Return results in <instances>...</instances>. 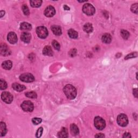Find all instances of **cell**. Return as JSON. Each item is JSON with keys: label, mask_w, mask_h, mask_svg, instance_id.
I'll list each match as a JSON object with an SVG mask.
<instances>
[{"label": "cell", "mask_w": 138, "mask_h": 138, "mask_svg": "<svg viewBox=\"0 0 138 138\" xmlns=\"http://www.w3.org/2000/svg\"><path fill=\"white\" fill-rule=\"evenodd\" d=\"M52 44L53 47L55 48L56 50H60V48H61V46L60 45V44L58 43V42L56 41H53L52 42Z\"/></svg>", "instance_id": "obj_28"}, {"label": "cell", "mask_w": 138, "mask_h": 138, "mask_svg": "<svg viewBox=\"0 0 138 138\" xmlns=\"http://www.w3.org/2000/svg\"><path fill=\"white\" fill-rule=\"evenodd\" d=\"M7 132V130L6 124L3 122H1L0 123V136H5Z\"/></svg>", "instance_id": "obj_16"}, {"label": "cell", "mask_w": 138, "mask_h": 138, "mask_svg": "<svg viewBox=\"0 0 138 138\" xmlns=\"http://www.w3.org/2000/svg\"><path fill=\"white\" fill-rule=\"evenodd\" d=\"M43 131V128L42 127H40L36 132V137H40L42 136V135Z\"/></svg>", "instance_id": "obj_32"}, {"label": "cell", "mask_w": 138, "mask_h": 138, "mask_svg": "<svg viewBox=\"0 0 138 138\" xmlns=\"http://www.w3.org/2000/svg\"><path fill=\"white\" fill-rule=\"evenodd\" d=\"M11 52L10 51L9 49H8L7 46L5 44V45H2L1 44V54L3 56H7L9 55L10 54Z\"/></svg>", "instance_id": "obj_12"}, {"label": "cell", "mask_w": 138, "mask_h": 138, "mask_svg": "<svg viewBox=\"0 0 138 138\" xmlns=\"http://www.w3.org/2000/svg\"><path fill=\"white\" fill-rule=\"evenodd\" d=\"M117 123L120 126H126L128 123V120L127 115L124 114H119L117 118Z\"/></svg>", "instance_id": "obj_4"}, {"label": "cell", "mask_w": 138, "mask_h": 138, "mask_svg": "<svg viewBox=\"0 0 138 138\" xmlns=\"http://www.w3.org/2000/svg\"><path fill=\"white\" fill-rule=\"evenodd\" d=\"M121 36H122L123 38L125 40H127L129 37V33L125 30H122L120 31Z\"/></svg>", "instance_id": "obj_26"}, {"label": "cell", "mask_w": 138, "mask_h": 138, "mask_svg": "<svg viewBox=\"0 0 138 138\" xmlns=\"http://www.w3.org/2000/svg\"><path fill=\"white\" fill-rule=\"evenodd\" d=\"M36 33L40 38H45L48 36V31L44 27H39L36 29Z\"/></svg>", "instance_id": "obj_5"}, {"label": "cell", "mask_w": 138, "mask_h": 138, "mask_svg": "<svg viewBox=\"0 0 138 138\" xmlns=\"http://www.w3.org/2000/svg\"><path fill=\"white\" fill-rule=\"evenodd\" d=\"M5 11H3V10H1V11H0V17H2L5 15Z\"/></svg>", "instance_id": "obj_38"}, {"label": "cell", "mask_w": 138, "mask_h": 138, "mask_svg": "<svg viewBox=\"0 0 138 138\" xmlns=\"http://www.w3.org/2000/svg\"><path fill=\"white\" fill-rule=\"evenodd\" d=\"M56 13V11L55 8L52 6H48L46 8L44 11V15L48 17H51L53 16Z\"/></svg>", "instance_id": "obj_9"}, {"label": "cell", "mask_w": 138, "mask_h": 138, "mask_svg": "<svg viewBox=\"0 0 138 138\" xmlns=\"http://www.w3.org/2000/svg\"><path fill=\"white\" fill-rule=\"evenodd\" d=\"M95 137H105V135L104 134H103L102 133H99V134H97V135H95Z\"/></svg>", "instance_id": "obj_37"}, {"label": "cell", "mask_w": 138, "mask_h": 138, "mask_svg": "<svg viewBox=\"0 0 138 138\" xmlns=\"http://www.w3.org/2000/svg\"><path fill=\"white\" fill-rule=\"evenodd\" d=\"M32 122L34 125H38L42 122V119L41 118H34L32 119Z\"/></svg>", "instance_id": "obj_33"}, {"label": "cell", "mask_w": 138, "mask_h": 138, "mask_svg": "<svg viewBox=\"0 0 138 138\" xmlns=\"http://www.w3.org/2000/svg\"><path fill=\"white\" fill-rule=\"evenodd\" d=\"M83 11L85 14L89 16L93 15L95 12L94 7L89 3L85 4V5L83 6Z\"/></svg>", "instance_id": "obj_3"}, {"label": "cell", "mask_w": 138, "mask_h": 138, "mask_svg": "<svg viewBox=\"0 0 138 138\" xmlns=\"http://www.w3.org/2000/svg\"><path fill=\"white\" fill-rule=\"evenodd\" d=\"M22 10H23V13L25 15H29V8L27 5H23Z\"/></svg>", "instance_id": "obj_30"}, {"label": "cell", "mask_w": 138, "mask_h": 138, "mask_svg": "<svg viewBox=\"0 0 138 138\" xmlns=\"http://www.w3.org/2000/svg\"><path fill=\"white\" fill-rule=\"evenodd\" d=\"M137 9H138V5L137 3L134 4V5H133L131 7L132 11L136 14H137Z\"/></svg>", "instance_id": "obj_31"}, {"label": "cell", "mask_w": 138, "mask_h": 138, "mask_svg": "<svg viewBox=\"0 0 138 138\" xmlns=\"http://www.w3.org/2000/svg\"><path fill=\"white\" fill-rule=\"evenodd\" d=\"M1 99L7 104H10L13 100V96L8 92H3L1 94Z\"/></svg>", "instance_id": "obj_7"}, {"label": "cell", "mask_w": 138, "mask_h": 138, "mask_svg": "<svg viewBox=\"0 0 138 138\" xmlns=\"http://www.w3.org/2000/svg\"><path fill=\"white\" fill-rule=\"evenodd\" d=\"M77 53V50L76 49H72L69 52V55H70V56L71 57H74L76 55Z\"/></svg>", "instance_id": "obj_34"}, {"label": "cell", "mask_w": 138, "mask_h": 138, "mask_svg": "<svg viewBox=\"0 0 138 138\" xmlns=\"http://www.w3.org/2000/svg\"><path fill=\"white\" fill-rule=\"evenodd\" d=\"M43 54L45 56H52L53 55V51L50 46H46L43 50Z\"/></svg>", "instance_id": "obj_14"}, {"label": "cell", "mask_w": 138, "mask_h": 138, "mask_svg": "<svg viewBox=\"0 0 138 138\" xmlns=\"http://www.w3.org/2000/svg\"><path fill=\"white\" fill-rule=\"evenodd\" d=\"M137 56V53L136 52H133V53H131L130 54H129V55H127L126 57L125 58V60H128V59H130V58H134V57H136Z\"/></svg>", "instance_id": "obj_29"}, {"label": "cell", "mask_w": 138, "mask_h": 138, "mask_svg": "<svg viewBox=\"0 0 138 138\" xmlns=\"http://www.w3.org/2000/svg\"><path fill=\"white\" fill-rule=\"evenodd\" d=\"M70 131L72 135H77L79 133L78 127H77V126L76 124H74L71 125Z\"/></svg>", "instance_id": "obj_17"}, {"label": "cell", "mask_w": 138, "mask_h": 138, "mask_svg": "<svg viewBox=\"0 0 138 138\" xmlns=\"http://www.w3.org/2000/svg\"><path fill=\"white\" fill-rule=\"evenodd\" d=\"M83 29L85 32L87 33H90L93 31L92 25L90 23H86L84 26Z\"/></svg>", "instance_id": "obj_23"}, {"label": "cell", "mask_w": 138, "mask_h": 138, "mask_svg": "<svg viewBox=\"0 0 138 138\" xmlns=\"http://www.w3.org/2000/svg\"><path fill=\"white\" fill-rule=\"evenodd\" d=\"M12 87L15 91L18 92H22L23 90L26 89V87L24 85H21L18 83H14L12 85Z\"/></svg>", "instance_id": "obj_13"}, {"label": "cell", "mask_w": 138, "mask_h": 138, "mask_svg": "<svg viewBox=\"0 0 138 138\" xmlns=\"http://www.w3.org/2000/svg\"><path fill=\"white\" fill-rule=\"evenodd\" d=\"M32 28L31 25L27 22H23L21 24L20 29L22 30H30Z\"/></svg>", "instance_id": "obj_21"}, {"label": "cell", "mask_w": 138, "mask_h": 138, "mask_svg": "<svg viewBox=\"0 0 138 138\" xmlns=\"http://www.w3.org/2000/svg\"><path fill=\"white\" fill-rule=\"evenodd\" d=\"M68 35L70 38L73 39H76L78 38V32L76 31L73 30V29H70L68 31Z\"/></svg>", "instance_id": "obj_22"}, {"label": "cell", "mask_w": 138, "mask_h": 138, "mask_svg": "<svg viewBox=\"0 0 138 138\" xmlns=\"http://www.w3.org/2000/svg\"><path fill=\"white\" fill-rule=\"evenodd\" d=\"M31 34L28 32H23L21 36V40L23 42L26 43H29L30 42L31 40Z\"/></svg>", "instance_id": "obj_11"}, {"label": "cell", "mask_w": 138, "mask_h": 138, "mask_svg": "<svg viewBox=\"0 0 138 138\" xmlns=\"http://www.w3.org/2000/svg\"><path fill=\"white\" fill-rule=\"evenodd\" d=\"M26 97L29 98H32V99H36L37 97V95L36 92H28L26 93Z\"/></svg>", "instance_id": "obj_25"}, {"label": "cell", "mask_w": 138, "mask_h": 138, "mask_svg": "<svg viewBox=\"0 0 138 138\" xmlns=\"http://www.w3.org/2000/svg\"><path fill=\"white\" fill-rule=\"evenodd\" d=\"M7 87V82L3 80V79H1L0 80V89L1 90H5Z\"/></svg>", "instance_id": "obj_27"}, {"label": "cell", "mask_w": 138, "mask_h": 138, "mask_svg": "<svg viewBox=\"0 0 138 138\" xmlns=\"http://www.w3.org/2000/svg\"><path fill=\"white\" fill-rule=\"evenodd\" d=\"M58 136L59 137H68V132L66 128L63 127L62 128L60 132L58 133Z\"/></svg>", "instance_id": "obj_20"}, {"label": "cell", "mask_w": 138, "mask_h": 138, "mask_svg": "<svg viewBox=\"0 0 138 138\" xmlns=\"http://www.w3.org/2000/svg\"><path fill=\"white\" fill-rule=\"evenodd\" d=\"M21 107L23 111L31 112L33 110V104L30 101H24L21 105Z\"/></svg>", "instance_id": "obj_8"}, {"label": "cell", "mask_w": 138, "mask_h": 138, "mask_svg": "<svg viewBox=\"0 0 138 138\" xmlns=\"http://www.w3.org/2000/svg\"><path fill=\"white\" fill-rule=\"evenodd\" d=\"M12 63L10 61H6L3 62L2 64V67L5 70H10L12 68Z\"/></svg>", "instance_id": "obj_19"}, {"label": "cell", "mask_w": 138, "mask_h": 138, "mask_svg": "<svg viewBox=\"0 0 138 138\" xmlns=\"http://www.w3.org/2000/svg\"><path fill=\"white\" fill-rule=\"evenodd\" d=\"M7 39L8 42L11 44H15L17 42V37L14 32H10L8 33Z\"/></svg>", "instance_id": "obj_10"}, {"label": "cell", "mask_w": 138, "mask_h": 138, "mask_svg": "<svg viewBox=\"0 0 138 138\" xmlns=\"http://www.w3.org/2000/svg\"><path fill=\"white\" fill-rule=\"evenodd\" d=\"M133 93V95H134L136 98H137V89H134Z\"/></svg>", "instance_id": "obj_35"}, {"label": "cell", "mask_w": 138, "mask_h": 138, "mask_svg": "<svg viewBox=\"0 0 138 138\" xmlns=\"http://www.w3.org/2000/svg\"><path fill=\"white\" fill-rule=\"evenodd\" d=\"M64 8L65 10H70V8L67 6H64Z\"/></svg>", "instance_id": "obj_39"}, {"label": "cell", "mask_w": 138, "mask_h": 138, "mask_svg": "<svg viewBox=\"0 0 138 138\" xmlns=\"http://www.w3.org/2000/svg\"><path fill=\"white\" fill-rule=\"evenodd\" d=\"M30 5L32 7L34 8H37L41 6L42 3V1L41 0H33V1H30Z\"/></svg>", "instance_id": "obj_24"}, {"label": "cell", "mask_w": 138, "mask_h": 138, "mask_svg": "<svg viewBox=\"0 0 138 138\" xmlns=\"http://www.w3.org/2000/svg\"><path fill=\"white\" fill-rule=\"evenodd\" d=\"M51 29L55 35L60 36L62 34V29L59 26H52L51 27Z\"/></svg>", "instance_id": "obj_15"}, {"label": "cell", "mask_w": 138, "mask_h": 138, "mask_svg": "<svg viewBox=\"0 0 138 138\" xmlns=\"http://www.w3.org/2000/svg\"><path fill=\"white\" fill-rule=\"evenodd\" d=\"M123 137H131V135L130 134V133H125L124 135H123Z\"/></svg>", "instance_id": "obj_36"}, {"label": "cell", "mask_w": 138, "mask_h": 138, "mask_svg": "<svg viewBox=\"0 0 138 138\" xmlns=\"http://www.w3.org/2000/svg\"><path fill=\"white\" fill-rule=\"evenodd\" d=\"M64 92L69 99H74L77 96V90L75 87L70 84L66 85L63 89Z\"/></svg>", "instance_id": "obj_1"}, {"label": "cell", "mask_w": 138, "mask_h": 138, "mask_svg": "<svg viewBox=\"0 0 138 138\" xmlns=\"http://www.w3.org/2000/svg\"><path fill=\"white\" fill-rule=\"evenodd\" d=\"M94 126L98 130H103L106 126V123L102 118L97 116L94 118Z\"/></svg>", "instance_id": "obj_2"}, {"label": "cell", "mask_w": 138, "mask_h": 138, "mask_svg": "<svg viewBox=\"0 0 138 138\" xmlns=\"http://www.w3.org/2000/svg\"><path fill=\"white\" fill-rule=\"evenodd\" d=\"M20 80L26 83H31L35 81V77L31 73H26L21 74L19 77Z\"/></svg>", "instance_id": "obj_6"}, {"label": "cell", "mask_w": 138, "mask_h": 138, "mask_svg": "<svg viewBox=\"0 0 138 138\" xmlns=\"http://www.w3.org/2000/svg\"><path fill=\"white\" fill-rule=\"evenodd\" d=\"M102 40L103 42L104 43L106 44L110 43L112 40L111 36L109 33H105V34L103 35L102 37Z\"/></svg>", "instance_id": "obj_18"}]
</instances>
